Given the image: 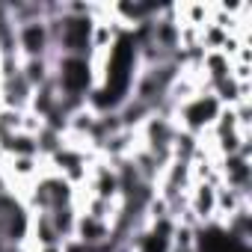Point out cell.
Masks as SVG:
<instances>
[{
    "mask_svg": "<svg viewBox=\"0 0 252 252\" xmlns=\"http://www.w3.org/2000/svg\"><path fill=\"white\" fill-rule=\"evenodd\" d=\"M71 202H74V187L57 172L39 178V184L33 187V196H30V205H33L36 214H51V211L65 208Z\"/></svg>",
    "mask_w": 252,
    "mask_h": 252,
    "instance_id": "obj_1",
    "label": "cell"
},
{
    "mask_svg": "<svg viewBox=\"0 0 252 252\" xmlns=\"http://www.w3.org/2000/svg\"><path fill=\"white\" fill-rule=\"evenodd\" d=\"M220 110H222V104H220L211 92H199V95H193L187 104L178 107V116H181L184 131L196 137V134H202L205 128H214Z\"/></svg>",
    "mask_w": 252,
    "mask_h": 252,
    "instance_id": "obj_2",
    "label": "cell"
},
{
    "mask_svg": "<svg viewBox=\"0 0 252 252\" xmlns=\"http://www.w3.org/2000/svg\"><path fill=\"white\" fill-rule=\"evenodd\" d=\"M18 54H24L27 60L51 57V36L45 21H30L18 27Z\"/></svg>",
    "mask_w": 252,
    "mask_h": 252,
    "instance_id": "obj_3",
    "label": "cell"
},
{
    "mask_svg": "<svg viewBox=\"0 0 252 252\" xmlns=\"http://www.w3.org/2000/svg\"><path fill=\"white\" fill-rule=\"evenodd\" d=\"M30 98H33V86L24 80L21 68H18L12 77L0 80V101H3L9 110H24V107L30 104Z\"/></svg>",
    "mask_w": 252,
    "mask_h": 252,
    "instance_id": "obj_4",
    "label": "cell"
},
{
    "mask_svg": "<svg viewBox=\"0 0 252 252\" xmlns=\"http://www.w3.org/2000/svg\"><path fill=\"white\" fill-rule=\"evenodd\" d=\"M74 240H80L83 246H98L104 240H110V225L89 217V214H77V222H74Z\"/></svg>",
    "mask_w": 252,
    "mask_h": 252,
    "instance_id": "obj_5",
    "label": "cell"
},
{
    "mask_svg": "<svg viewBox=\"0 0 252 252\" xmlns=\"http://www.w3.org/2000/svg\"><path fill=\"white\" fill-rule=\"evenodd\" d=\"M202 68L208 71V80H211V86H214L217 80H225V77L231 74V60H228L225 54H220V51H208V54L202 57Z\"/></svg>",
    "mask_w": 252,
    "mask_h": 252,
    "instance_id": "obj_6",
    "label": "cell"
},
{
    "mask_svg": "<svg viewBox=\"0 0 252 252\" xmlns=\"http://www.w3.org/2000/svg\"><path fill=\"white\" fill-rule=\"evenodd\" d=\"M9 169H12L15 178H30V175L39 172V158H30V155H24V158H9Z\"/></svg>",
    "mask_w": 252,
    "mask_h": 252,
    "instance_id": "obj_7",
    "label": "cell"
}]
</instances>
